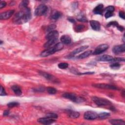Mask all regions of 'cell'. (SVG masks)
<instances>
[{
    "instance_id": "cell-1",
    "label": "cell",
    "mask_w": 125,
    "mask_h": 125,
    "mask_svg": "<svg viewBox=\"0 0 125 125\" xmlns=\"http://www.w3.org/2000/svg\"><path fill=\"white\" fill-rule=\"evenodd\" d=\"M31 18V11L29 8H24V9L18 12L14 18V21L17 24H22L28 21Z\"/></svg>"
},
{
    "instance_id": "cell-2",
    "label": "cell",
    "mask_w": 125,
    "mask_h": 125,
    "mask_svg": "<svg viewBox=\"0 0 125 125\" xmlns=\"http://www.w3.org/2000/svg\"><path fill=\"white\" fill-rule=\"evenodd\" d=\"M63 47V44L62 42L57 43L54 46L52 47L48 48V49L43 51L41 53V56L42 57H45L52 55L55 52L62 50Z\"/></svg>"
},
{
    "instance_id": "cell-3",
    "label": "cell",
    "mask_w": 125,
    "mask_h": 125,
    "mask_svg": "<svg viewBox=\"0 0 125 125\" xmlns=\"http://www.w3.org/2000/svg\"><path fill=\"white\" fill-rule=\"evenodd\" d=\"M62 96L64 98L69 99L72 102L76 103H82L85 101V100L83 98L78 97L75 93H65L62 94Z\"/></svg>"
},
{
    "instance_id": "cell-4",
    "label": "cell",
    "mask_w": 125,
    "mask_h": 125,
    "mask_svg": "<svg viewBox=\"0 0 125 125\" xmlns=\"http://www.w3.org/2000/svg\"><path fill=\"white\" fill-rule=\"evenodd\" d=\"M92 100L93 102L98 106H109L112 104L110 101L103 98L94 96L92 98Z\"/></svg>"
},
{
    "instance_id": "cell-5",
    "label": "cell",
    "mask_w": 125,
    "mask_h": 125,
    "mask_svg": "<svg viewBox=\"0 0 125 125\" xmlns=\"http://www.w3.org/2000/svg\"><path fill=\"white\" fill-rule=\"evenodd\" d=\"M47 10V7L44 4L39 5L35 10V15L37 16H41L43 15Z\"/></svg>"
},
{
    "instance_id": "cell-6",
    "label": "cell",
    "mask_w": 125,
    "mask_h": 125,
    "mask_svg": "<svg viewBox=\"0 0 125 125\" xmlns=\"http://www.w3.org/2000/svg\"><path fill=\"white\" fill-rule=\"evenodd\" d=\"M108 48V45L107 44H102L98 45L94 52L92 53L93 55H99L106 50Z\"/></svg>"
},
{
    "instance_id": "cell-7",
    "label": "cell",
    "mask_w": 125,
    "mask_h": 125,
    "mask_svg": "<svg viewBox=\"0 0 125 125\" xmlns=\"http://www.w3.org/2000/svg\"><path fill=\"white\" fill-rule=\"evenodd\" d=\"M84 119L87 120H93L98 118V114L93 111H87L83 115Z\"/></svg>"
},
{
    "instance_id": "cell-8",
    "label": "cell",
    "mask_w": 125,
    "mask_h": 125,
    "mask_svg": "<svg viewBox=\"0 0 125 125\" xmlns=\"http://www.w3.org/2000/svg\"><path fill=\"white\" fill-rule=\"evenodd\" d=\"M93 86L95 87L102 88V89H112L116 90L117 89V87L114 85L105 84V83H95L93 84Z\"/></svg>"
},
{
    "instance_id": "cell-9",
    "label": "cell",
    "mask_w": 125,
    "mask_h": 125,
    "mask_svg": "<svg viewBox=\"0 0 125 125\" xmlns=\"http://www.w3.org/2000/svg\"><path fill=\"white\" fill-rule=\"evenodd\" d=\"M38 122L43 125H50L55 122L54 119H52L47 117L40 118L37 120Z\"/></svg>"
},
{
    "instance_id": "cell-10",
    "label": "cell",
    "mask_w": 125,
    "mask_h": 125,
    "mask_svg": "<svg viewBox=\"0 0 125 125\" xmlns=\"http://www.w3.org/2000/svg\"><path fill=\"white\" fill-rule=\"evenodd\" d=\"M14 10H10L7 11H5L3 13H1L0 14V19L2 20H7L9 19L14 14Z\"/></svg>"
},
{
    "instance_id": "cell-11",
    "label": "cell",
    "mask_w": 125,
    "mask_h": 125,
    "mask_svg": "<svg viewBox=\"0 0 125 125\" xmlns=\"http://www.w3.org/2000/svg\"><path fill=\"white\" fill-rule=\"evenodd\" d=\"M125 51V45L123 44L121 45L114 46L112 48V51L115 54H119L124 52Z\"/></svg>"
},
{
    "instance_id": "cell-12",
    "label": "cell",
    "mask_w": 125,
    "mask_h": 125,
    "mask_svg": "<svg viewBox=\"0 0 125 125\" xmlns=\"http://www.w3.org/2000/svg\"><path fill=\"white\" fill-rule=\"evenodd\" d=\"M113 57L108 55H103L97 58V60L102 62H112Z\"/></svg>"
},
{
    "instance_id": "cell-13",
    "label": "cell",
    "mask_w": 125,
    "mask_h": 125,
    "mask_svg": "<svg viewBox=\"0 0 125 125\" xmlns=\"http://www.w3.org/2000/svg\"><path fill=\"white\" fill-rule=\"evenodd\" d=\"M59 35V32L57 30H53L48 33L45 36V38L47 40L52 39L58 38Z\"/></svg>"
},
{
    "instance_id": "cell-14",
    "label": "cell",
    "mask_w": 125,
    "mask_h": 125,
    "mask_svg": "<svg viewBox=\"0 0 125 125\" xmlns=\"http://www.w3.org/2000/svg\"><path fill=\"white\" fill-rule=\"evenodd\" d=\"M39 73L41 75H42V77L45 78L46 79L52 81V82H56L57 79L51 74H48L46 72H42V71H40Z\"/></svg>"
},
{
    "instance_id": "cell-15",
    "label": "cell",
    "mask_w": 125,
    "mask_h": 125,
    "mask_svg": "<svg viewBox=\"0 0 125 125\" xmlns=\"http://www.w3.org/2000/svg\"><path fill=\"white\" fill-rule=\"evenodd\" d=\"M90 24L92 28L95 31H99L101 28V24L100 22L97 21L92 20L90 21Z\"/></svg>"
},
{
    "instance_id": "cell-16",
    "label": "cell",
    "mask_w": 125,
    "mask_h": 125,
    "mask_svg": "<svg viewBox=\"0 0 125 125\" xmlns=\"http://www.w3.org/2000/svg\"><path fill=\"white\" fill-rule=\"evenodd\" d=\"M104 11V5L102 4H99L93 10L94 13L99 15H102Z\"/></svg>"
},
{
    "instance_id": "cell-17",
    "label": "cell",
    "mask_w": 125,
    "mask_h": 125,
    "mask_svg": "<svg viewBox=\"0 0 125 125\" xmlns=\"http://www.w3.org/2000/svg\"><path fill=\"white\" fill-rule=\"evenodd\" d=\"M60 40H61L62 43L65 44H69L71 42V38L69 36L66 35H64L62 36L61 37Z\"/></svg>"
},
{
    "instance_id": "cell-18",
    "label": "cell",
    "mask_w": 125,
    "mask_h": 125,
    "mask_svg": "<svg viewBox=\"0 0 125 125\" xmlns=\"http://www.w3.org/2000/svg\"><path fill=\"white\" fill-rule=\"evenodd\" d=\"M11 88L14 93L17 96H20L22 94V91L21 87L17 85H13L12 86Z\"/></svg>"
},
{
    "instance_id": "cell-19",
    "label": "cell",
    "mask_w": 125,
    "mask_h": 125,
    "mask_svg": "<svg viewBox=\"0 0 125 125\" xmlns=\"http://www.w3.org/2000/svg\"><path fill=\"white\" fill-rule=\"evenodd\" d=\"M58 38H55V39H50L48 40L47 42L45 43L44 44V47L45 48H50V46H52L53 44H54L57 41H58Z\"/></svg>"
},
{
    "instance_id": "cell-20",
    "label": "cell",
    "mask_w": 125,
    "mask_h": 125,
    "mask_svg": "<svg viewBox=\"0 0 125 125\" xmlns=\"http://www.w3.org/2000/svg\"><path fill=\"white\" fill-rule=\"evenodd\" d=\"M88 47V45H84V46H81L79 48H76V49L74 50L71 53V55H74L76 54L79 53L81 52H82L83 51H84V50H85L86 49H87Z\"/></svg>"
},
{
    "instance_id": "cell-21",
    "label": "cell",
    "mask_w": 125,
    "mask_h": 125,
    "mask_svg": "<svg viewBox=\"0 0 125 125\" xmlns=\"http://www.w3.org/2000/svg\"><path fill=\"white\" fill-rule=\"evenodd\" d=\"M109 122L114 125H124L125 122L121 119H111L109 121Z\"/></svg>"
},
{
    "instance_id": "cell-22",
    "label": "cell",
    "mask_w": 125,
    "mask_h": 125,
    "mask_svg": "<svg viewBox=\"0 0 125 125\" xmlns=\"http://www.w3.org/2000/svg\"><path fill=\"white\" fill-rule=\"evenodd\" d=\"M91 54H92V50H88V51H85L82 54H80L79 56L77 57V58L80 59H84V58H87V57L90 56Z\"/></svg>"
},
{
    "instance_id": "cell-23",
    "label": "cell",
    "mask_w": 125,
    "mask_h": 125,
    "mask_svg": "<svg viewBox=\"0 0 125 125\" xmlns=\"http://www.w3.org/2000/svg\"><path fill=\"white\" fill-rule=\"evenodd\" d=\"M62 16V13L57 11H54L50 16V18L54 20H57Z\"/></svg>"
},
{
    "instance_id": "cell-24",
    "label": "cell",
    "mask_w": 125,
    "mask_h": 125,
    "mask_svg": "<svg viewBox=\"0 0 125 125\" xmlns=\"http://www.w3.org/2000/svg\"><path fill=\"white\" fill-rule=\"evenodd\" d=\"M68 115L69 117L73 119L78 118L80 116V113L78 112L75 111H72V110H69L68 111Z\"/></svg>"
},
{
    "instance_id": "cell-25",
    "label": "cell",
    "mask_w": 125,
    "mask_h": 125,
    "mask_svg": "<svg viewBox=\"0 0 125 125\" xmlns=\"http://www.w3.org/2000/svg\"><path fill=\"white\" fill-rule=\"evenodd\" d=\"M110 116V114L108 112H102L100 113V114H98V117L100 119H105L108 118Z\"/></svg>"
},
{
    "instance_id": "cell-26",
    "label": "cell",
    "mask_w": 125,
    "mask_h": 125,
    "mask_svg": "<svg viewBox=\"0 0 125 125\" xmlns=\"http://www.w3.org/2000/svg\"><path fill=\"white\" fill-rule=\"evenodd\" d=\"M56 25L55 24H52L49 25H48L46 28H45V31L47 33H49L52 31L54 30V29L56 28Z\"/></svg>"
},
{
    "instance_id": "cell-27",
    "label": "cell",
    "mask_w": 125,
    "mask_h": 125,
    "mask_svg": "<svg viewBox=\"0 0 125 125\" xmlns=\"http://www.w3.org/2000/svg\"><path fill=\"white\" fill-rule=\"evenodd\" d=\"M46 90L47 92L50 94H55L57 93V89L52 87H48L46 88Z\"/></svg>"
},
{
    "instance_id": "cell-28",
    "label": "cell",
    "mask_w": 125,
    "mask_h": 125,
    "mask_svg": "<svg viewBox=\"0 0 125 125\" xmlns=\"http://www.w3.org/2000/svg\"><path fill=\"white\" fill-rule=\"evenodd\" d=\"M59 68L61 69H65L68 67V64L66 62H61L58 65Z\"/></svg>"
},
{
    "instance_id": "cell-29",
    "label": "cell",
    "mask_w": 125,
    "mask_h": 125,
    "mask_svg": "<svg viewBox=\"0 0 125 125\" xmlns=\"http://www.w3.org/2000/svg\"><path fill=\"white\" fill-rule=\"evenodd\" d=\"M85 28V26L83 25H78L75 27V30L76 32H81L83 31Z\"/></svg>"
},
{
    "instance_id": "cell-30",
    "label": "cell",
    "mask_w": 125,
    "mask_h": 125,
    "mask_svg": "<svg viewBox=\"0 0 125 125\" xmlns=\"http://www.w3.org/2000/svg\"><path fill=\"white\" fill-rule=\"evenodd\" d=\"M19 104H20L18 102H12L9 103L7 104V106L10 108H12V107H15V106H17Z\"/></svg>"
},
{
    "instance_id": "cell-31",
    "label": "cell",
    "mask_w": 125,
    "mask_h": 125,
    "mask_svg": "<svg viewBox=\"0 0 125 125\" xmlns=\"http://www.w3.org/2000/svg\"><path fill=\"white\" fill-rule=\"evenodd\" d=\"M121 65L118 62H114V63H112L110 66V67L112 68V69H118L120 68Z\"/></svg>"
},
{
    "instance_id": "cell-32",
    "label": "cell",
    "mask_w": 125,
    "mask_h": 125,
    "mask_svg": "<svg viewBox=\"0 0 125 125\" xmlns=\"http://www.w3.org/2000/svg\"><path fill=\"white\" fill-rule=\"evenodd\" d=\"M46 117L54 119H57L58 118V115L54 113H49L46 115Z\"/></svg>"
},
{
    "instance_id": "cell-33",
    "label": "cell",
    "mask_w": 125,
    "mask_h": 125,
    "mask_svg": "<svg viewBox=\"0 0 125 125\" xmlns=\"http://www.w3.org/2000/svg\"><path fill=\"white\" fill-rule=\"evenodd\" d=\"M29 3V1L28 0H23L21 3V6L23 7V8H26L27 7V5Z\"/></svg>"
},
{
    "instance_id": "cell-34",
    "label": "cell",
    "mask_w": 125,
    "mask_h": 125,
    "mask_svg": "<svg viewBox=\"0 0 125 125\" xmlns=\"http://www.w3.org/2000/svg\"><path fill=\"white\" fill-rule=\"evenodd\" d=\"M104 10L106 11H109L113 12L114 11V7L113 6H108L105 8Z\"/></svg>"
},
{
    "instance_id": "cell-35",
    "label": "cell",
    "mask_w": 125,
    "mask_h": 125,
    "mask_svg": "<svg viewBox=\"0 0 125 125\" xmlns=\"http://www.w3.org/2000/svg\"><path fill=\"white\" fill-rule=\"evenodd\" d=\"M113 15V12H109V11H106L105 13V15H104V16H105V18L107 19L109 17H112Z\"/></svg>"
},
{
    "instance_id": "cell-36",
    "label": "cell",
    "mask_w": 125,
    "mask_h": 125,
    "mask_svg": "<svg viewBox=\"0 0 125 125\" xmlns=\"http://www.w3.org/2000/svg\"><path fill=\"white\" fill-rule=\"evenodd\" d=\"M118 23L116 21H111L110 22H109L108 23V24L107 25V26L109 27V26H110L111 25H113V26H117L118 25Z\"/></svg>"
},
{
    "instance_id": "cell-37",
    "label": "cell",
    "mask_w": 125,
    "mask_h": 125,
    "mask_svg": "<svg viewBox=\"0 0 125 125\" xmlns=\"http://www.w3.org/2000/svg\"><path fill=\"white\" fill-rule=\"evenodd\" d=\"M124 62L125 61V59L124 58H113V60L112 61V62Z\"/></svg>"
},
{
    "instance_id": "cell-38",
    "label": "cell",
    "mask_w": 125,
    "mask_h": 125,
    "mask_svg": "<svg viewBox=\"0 0 125 125\" xmlns=\"http://www.w3.org/2000/svg\"><path fill=\"white\" fill-rule=\"evenodd\" d=\"M0 96H5L7 95L4 88L1 86H0Z\"/></svg>"
},
{
    "instance_id": "cell-39",
    "label": "cell",
    "mask_w": 125,
    "mask_h": 125,
    "mask_svg": "<svg viewBox=\"0 0 125 125\" xmlns=\"http://www.w3.org/2000/svg\"><path fill=\"white\" fill-rule=\"evenodd\" d=\"M6 5V3L4 1H1L0 2V8H2L3 7H5Z\"/></svg>"
},
{
    "instance_id": "cell-40",
    "label": "cell",
    "mask_w": 125,
    "mask_h": 125,
    "mask_svg": "<svg viewBox=\"0 0 125 125\" xmlns=\"http://www.w3.org/2000/svg\"><path fill=\"white\" fill-rule=\"evenodd\" d=\"M120 17L122 18L123 19H125V13L123 11H120L119 13Z\"/></svg>"
},
{
    "instance_id": "cell-41",
    "label": "cell",
    "mask_w": 125,
    "mask_h": 125,
    "mask_svg": "<svg viewBox=\"0 0 125 125\" xmlns=\"http://www.w3.org/2000/svg\"><path fill=\"white\" fill-rule=\"evenodd\" d=\"M117 28H118V29L119 30H120V31H121V32H122V31H124V27L122 26L119 25H118L117 26Z\"/></svg>"
},
{
    "instance_id": "cell-42",
    "label": "cell",
    "mask_w": 125,
    "mask_h": 125,
    "mask_svg": "<svg viewBox=\"0 0 125 125\" xmlns=\"http://www.w3.org/2000/svg\"><path fill=\"white\" fill-rule=\"evenodd\" d=\"M9 114V110H5L3 112V115L4 116H7Z\"/></svg>"
},
{
    "instance_id": "cell-43",
    "label": "cell",
    "mask_w": 125,
    "mask_h": 125,
    "mask_svg": "<svg viewBox=\"0 0 125 125\" xmlns=\"http://www.w3.org/2000/svg\"><path fill=\"white\" fill-rule=\"evenodd\" d=\"M68 20H69L70 21H71V22H75V20H74V19H68Z\"/></svg>"
},
{
    "instance_id": "cell-44",
    "label": "cell",
    "mask_w": 125,
    "mask_h": 125,
    "mask_svg": "<svg viewBox=\"0 0 125 125\" xmlns=\"http://www.w3.org/2000/svg\"><path fill=\"white\" fill-rule=\"evenodd\" d=\"M2 42H3L2 41H0V44H1L2 43Z\"/></svg>"
}]
</instances>
